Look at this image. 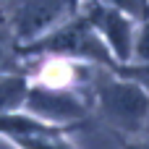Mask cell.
I'll use <instances>...</instances> for the list:
<instances>
[{
    "label": "cell",
    "instance_id": "30bf717a",
    "mask_svg": "<svg viewBox=\"0 0 149 149\" xmlns=\"http://www.w3.org/2000/svg\"><path fill=\"white\" fill-rule=\"evenodd\" d=\"M131 63L149 65V16L144 21H139V26H136V45H134V60Z\"/></svg>",
    "mask_w": 149,
    "mask_h": 149
},
{
    "label": "cell",
    "instance_id": "5b68a950",
    "mask_svg": "<svg viewBox=\"0 0 149 149\" xmlns=\"http://www.w3.org/2000/svg\"><path fill=\"white\" fill-rule=\"evenodd\" d=\"M81 16L97 31L102 45L107 47V52L118 63V68H123V65H128L134 60L136 26H139L134 18H128L126 13H120V10L110 8V5H102L97 0H84L81 3Z\"/></svg>",
    "mask_w": 149,
    "mask_h": 149
},
{
    "label": "cell",
    "instance_id": "ba28073f",
    "mask_svg": "<svg viewBox=\"0 0 149 149\" xmlns=\"http://www.w3.org/2000/svg\"><path fill=\"white\" fill-rule=\"evenodd\" d=\"M71 136L73 134H52V136H34V139H16L10 144L16 149H79Z\"/></svg>",
    "mask_w": 149,
    "mask_h": 149
},
{
    "label": "cell",
    "instance_id": "9c48e42d",
    "mask_svg": "<svg viewBox=\"0 0 149 149\" xmlns=\"http://www.w3.org/2000/svg\"><path fill=\"white\" fill-rule=\"evenodd\" d=\"M97 3L110 5V8H115V10H120V13H126V16L134 18L136 24L144 21L149 16V0H97Z\"/></svg>",
    "mask_w": 149,
    "mask_h": 149
},
{
    "label": "cell",
    "instance_id": "52a82bcc",
    "mask_svg": "<svg viewBox=\"0 0 149 149\" xmlns=\"http://www.w3.org/2000/svg\"><path fill=\"white\" fill-rule=\"evenodd\" d=\"M3 73H26V60L21 58L18 45L0 24V76Z\"/></svg>",
    "mask_w": 149,
    "mask_h": 149
},
{
    "label": "cell",
    "instance_id": "8992f818",
    "mask_svg": "<svg viewBox=\"0 0 149 149\" xmlns=\"http://www.w3.org/2000/svg\"><path fill=\"white\" fill-rule=\"evenodd\" d=\"M26 89H29L26 73H3L0 76V115L21 110L26 100Z\"/></svg>",
    "mask_w": 149,
    "mask_h": 149
},
{
    "label": "cell",
    "instance_id": "7a4b0ae2",
    "mask_svg": "<svg viewBox=\"0 0 149 149\" xmlns=\"http://www.w3.org/2000/svg\"><path fill=\"white\" fill-rule=\"evenodd\" d=\"M24 60H37V58H65L76 63H89L97 68H107L118 73V63L97 37V31L89 26V21L81 16V10L65 21L63 26L52 29L47 37L31 42L29 47H21Z\"/></svg>",
    "mask_w": 149,
    "mask_h": 149
},
{
    "label": "cell",
    "instance_id": "8fae6325",
    "mask_svg": "<svg viewBox=\"0 0 149 149\" xmlns=\"http://www.w3.org/2000/svg\"><path fill=\"white\" fill-rule=\"evenodd\" d=\"M120 149H149V136L141 139H118Z\"/></svg>",
    "mask_w": 149,
    "mask_h": 149
},
{
    "label": "cell",
    "instance_id": "3957f363",
    "mask_svg": "<svg viewBox=\"0 0 149 149\" xmlns=\"http://www.w3.org/2000/svg\"><path fill=\"white\" fill-rule=\"evenodd\" d=\"M84 0H0V24L21 47L47 37L81 10Z\"/></svg>",
    "mask_w": 149,
    "mask_h": 149
},
{
    "label": "cell",
    "instance_id": "277c9868",
    "mask_svg": "<svg viewBox=\"0 0 149 149\" xmlns=\"http://www.w3.org/2000/svg\"><path fill=\"white\" fill-rule=\"evenodd\" d=\"M34 118L79 131L92 120V94L89 92H71V89H50L39 84H29L24 107Z\"/></svg>",
    "mask_w": 149,
    "mask_h": 149
},
{
    "label": "cell",
    "instance_id": "6da1fadb",
    "mask_svg": "<svg viewBox=\"0 0 149 149\" xmlns=\"http://www.w3.org/2000/svg\"><path fill=\"white\" fill-rule=\"evenodd\" d=\"M105 123L115 139L149 136V92L136 81L100 68L92 81V120Z\"/></svg>",
    "mask_w": 149,
    "mask_h": 149
}]
</instances>
